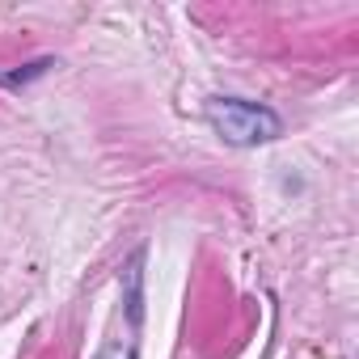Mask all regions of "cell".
Here are the masks:
<instances>
[{
    "label": "cell",
    "mask_w": 359,
    "mask_h": 359,
    "mask_svg": "<svg viewBox=\"0 0 359 359\" xmlns=\"http://www.w3.org/2000/svg\"><path fill=\"white\" fill-rule=\"evenodd\" d=\"M208 123L216 127V135L224 144H237V148L271 144L283 131L275 110H266L258 102H241V97H212L208 102Z\"/></svg>",
    "instance_id": "cell-1"
}]
</instances>
